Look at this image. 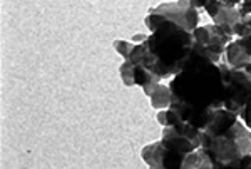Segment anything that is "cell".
<instances>
[{
  "label": "cell",
  "instance_id": "ffe728a7",
  "mask_svg": "<svg viewBox=\"0 0 251 169\" xmlns=\"http://www.w3.org/2000/svg\"><path fill=\"white\" fill-rule=\"evenodd\" d=\"M236 9L240 10L241 15H251V0H241Z\"/></svg>",
  "mask_w": 251,
  "mask_h": 169
},
{
  "label": "cell",
  "instance_id": "484cf974",
  "mask_svg": "<svg viewBox=\"0 0 251 169\" xmlns=\"http://www.w3.org/2000/svg\"><path fill=\"white\" fill-rule=\"evenodd\" d=\"M245 71L248 72V74H251V59H250V62H248V64H246V66H245Z\"/></svg>",
  "mask_w": 251,
  "mask_h": 169
},
{
  "label": "cell",
  "instance_id": "4fadbf2b",
  "mask_svg": "<svg viewBox=\"0 0 251 169\" xmlns=\"http://www.w3.org/2000/svg\"><path fill=\"white\" fill-rule=\"evenodd\" d=\"M161 77L157 74H154L152 71L146 69V67H139L136 66V71H134V86H139V87H144L148 84H159Z\"/></svg>",
  "mask_w": 251,
  "mask_h": 169
},
{
  "label": "cell",
  "instance_id": "6da1fadb",
  "mask_svg": "<svg viewBox=\"0 0 251 169\" xmlns=\"http://www.w3.org/2000/svg\"><path fill=\"white\" fill-rule=\"evenodd\" d=\"M169 89L173 99L200 109H218L225 104V84L220 66L193 50L183 69L171 77Z\"/></svg>",
  "mask_w": 251,
  "mask_h": 169
},
{
  "label": "cell",
  "instance_id": "3957f363",
  "mask_svg": "<svg viewBox=\"0 0 251 169\" xmlns=\"http://www.w3.org/2000/svg\"><path fill=\"white\" fill-rule=\"evenodd\" d=\"M201 149L211 161L213 169H228L229 164L251 152L250 129L241 119L229 131L218 136H201Z\"/></svg>",
  "mask_w": 251,
  "mask_h": 169
},
{
  "label": "cell",
  "instance_id": "2e32d148",
  "mask_svg": "<svg viewBox=\"0 0 251 169\" xmlns=\"http://www.w3.org/2000/svg\"><path fill=\"white\" fill-rule=\"evenodd\" d=\"M134 46H136L134 42H127V40H116L114 42V49L117 50V54L123 55L124 60L131 57V52L134 49Z\"/></svg>",
  "mask_w": 251,
  "mask_h": 169
},
{
  "label": "cell",
  "instance_id": "83f0119b",
  "mask_svg": "<svg viewBox=\"0 0 251 169\" xmlns=\"http://www.w3.org/2000/svg\"><path fill=\"white\" fill-rule=\"evenodd\" d=\"M240 2H241V0H240Z\"/></svg>",
  "mask_w": 251,
  "mask_h": 169
},
{
  "label": "cell",
  "instance_id": "d6986e66",
  "mask_svg": "<svg viewBox=\"0 0 251 169\" xmlns=\"http://www.w3.org/2000/svg\"><path fill=\"white\" fill-rule=\"evenodd\" d=\"M238 118H240L243 122H245V126L251 131V99L245 104V107H243V109L240 111Z\"/></svg>",
  "mask_w": 251,
  "mask_h": 169
},
{
  "label": "cell",
  "instance_id": "5b68a950",
  "mask_svg": "<svg viewBox=\"0 0 251 169\" xmlns=\"http://www.w3.org/2000/svg\"><path fill=\"white\" fill-rule=\"evenodd\" d=\"M151 12L164 15L166 19L176 22L177 25L184 27L188 30H194L200 24V14L198 9L189 3V0H177V2H168V3H161L156 9H151Z\"/></svg>",
  "mask_w": 251,
  "mask_h": 169
},
{
  "label": "cell",
  "instance_id": "9a60e30c",
  "mask_svg": "<svg viewBox=\"0 0 251 169\" xmlns=\"http://www.w3.org/2000/svg\"><path fill=\"white\" fill-rule=\"evenodd\" d=\"M233 32L236 37H246L251 34V15H241L240 20L233 25Z\"/></svg>",
  "mask_w": 251,
  "mask_h": 169
},
{
  "label": "cell",
  "instance_id": "30bf717a",
  "mask_svg": "<svg viewBox=\"0 0 251 169\" xmlns=\"http://www.w3.org/2000/svg\"><path fill=\"white\" fill-rule=\"evenodd\" d=\"M151 104L156 111H161V109H168L169 104L173 100V94H171V89L169 86H163V84H157L154 92L151 96Z\"/></svg>",
  "mask_w": 251,
  "mask_h": 169
},
{
  "label": "cell",
  "instance_id": "7402d4cb",
  "mask_svg": "<svg viewBox=\"0 0 251 169\" xmlns=\"http://www.w3.org/2000/svg\"><path fill=\"white\" fill-rule=\"evenodd\" d=\"M157 122L161 124V126H168V119H166V109H161L157 112Z\"/></svg>",
  "mask_w": 251,
  "mask_h": 169
},
{
  "label": "cell",
  "instance_id": "ac0fdd59",
  "mask_svg": "<svg viewBox=\"0 0 251 169\" xmlns=\"http://www.w3.org/2000/svg\"><path fill=\"white\" fill-rule=\"evenodd\" d=\"M228 169H251V152L241 156L240 159H236L234 163H231Z\"/></svg>",
  "mask_w": 251,
  "mask_h": 169
},
{
  "label": "cell",
  "instance_id": "277c9868",
  "mask_svg": "<svg viewBox=\"0 0 251 169\" xmlns=\"http://www.w3.org/2000/svg\"><path fill=\"white\" fill-rule=\"evenodd\" d=\"M225 84V104L223 107L240 114L245 104L251 99V74L245 69L231 67L228 62L218 64Z\"/></svg>",
  "mask_w": 251,
  "mask_h": 169
},
{
  "label": "cell",
  "instance_id": "603a6c76",
  "mask_svg": "<svg viewBox=\"0 0 251 169\" xmlns=\"http://www.w3.org/2000/svg\"><path fill=\"white\" fill-rule=\"evenodd\" d=\"M206 2H208V0H189V3H191L194 9H198V10H200V9H204Z\"/></svg>",
  "mask_w": 251,
  "mask_h": 169
},
{
  "label": "cell",
  "instance_id": "5bb4252c",
  "mask_svg": "<svg viewBox=\"0 0 251 169\" xmlns=\"http://www.w3.org/2000/svg\"><path fill=\"white\" fill-rule=\"evenodd\" d=\"M134 71H136V66L131 62V60H124L123 66L119 67V75L123 79V82L126 84L127 87L134 86Z\"/></svg>",
  "mask_w": 251,
  "mask_h": 169
},
{
  "label": "cell",
  "instance_id": "d4e9b609",
  "mask_svg": "<svg viewBox=\"0 0 251 169\" xmlns=\"http://www.w3.org/2000/svg\"><path fill=\"white\" fill-rule=\"evenodd\" d=\"M146 39H148V35H144V34H137L136 37H134V44H141V42H144Z\"/></svg>",
  "mask_w": 251,
  "mask_h": 169
},
{
  "label": "cell",
  "instance_id": "cb8c5ba5",
  "mask_svg": "<svg viewBox=\"0 0 251 169\" xmlns=\"http://www.w3.org/2000/svg\"><path fill=\"white\" fill-rule=\"evenodd\" d=\"M225 7H238L240 5V0H221Z\"/></svg>",
  "mask_w": 251,
  "mask_h": 169
},
{
  "label": "cell",
  "instance_id": "7c38bea8",
  "mask_svg": "<svg viewBox=\"0 0 251 169\" xmlns=\"http://www.w3.org/2000/svg\"><path fill=\"white\" fill-rule=\"evenodd\" d=\"M241 14L236 7H223L220 10V14L216 17H213V24H218V25H234V24L240 20Z\"/></svg>",
  "mask_w": 251,
  "mask_h": 169
},
{
  "label": "cell",
  "instance_id": "4316f807",
  "mask_svg": "<svg viewBox=\"0 0 251 169\" xmlns=\"http://www.w3.org/2000/svg\"><path fill=\"white\" fill-rule=\"evenodd\" d=\"M250 138H251V131H250Z\"/></svg>",
  "mask_w": 251,
  "mask_h": 169
},
{
  "label": "cell",
  "instance_id": "8992f818",
  "mask_svg": "<svg viewBox=\"0 0 251 169\" xmlns=\"http://www.w3.org/2000/svg\"><path fill=\"white\" fill-rule=\"evenodd\" d=\"M161 143H163L166 147H169V149L183 152V154H189V152L196 151L198 147H201V144L198 143V141H193V139H189L188 136L177 132L173 126H164Z\"/></svg>",
  "mask_w": 251,
  "mask_h": 169
},
{
  "label": "cell",
  "instance_id": "44dd1931",
  "mask_svg": "<svg viewBox=\"0 0 251 169\" xmlns=\"http://www.w3.org/2000/svg\"><path fill=\"white\" fill-rule=\"evenodd\" d=\"M238 40L241 42V46L245 47L246 52L251 55V34L250 35H246V37H238Z\"/></svg>",
  "mask_w": 251,
  "mask_h": 169
},
{
  "label": "cell",
  "instance_id": "52a82bcc",
  "mask_svg": "<svg viewBox=\"0 0 251 169\" xmlns=\"http://www.w3.org/2000/svg\"><path fill=\"white\" fill-rule=\"evenodd\" d=\"M240 119L238 114L225 109V107H218V109H213L211 118H209V122L206 126V129L203 131V134L206 136H218L223 134V132L229 131L231 127L236 124V121Z\"/></svg>",
  "mask_w": 251,
  "mask_h": 169
},
{
  "label": "cell",
  "instance_id": "e0dca14e",
  "mask_svg": "<svg viewBox=\"0 0 251 169\" xmlns=\"http://www.w3.org/2000/svg\"><path fill=\"white\" fill-rule=\"evenodd\" d=\"M223 2L221 0H208L206 2V5H204V10H206V14L209 15V17H216L218 14H220V10L223 9Z\"/></svg>",
  "mask_w": 251,
  "mask_h": 169
},
{
  "label": "cell",
  "instance_id": "9c48e42d",
  "mask_svg": "<svg viewBox=\"0 0 251 169\" xmlns=\"http://www.w3.org/2000/svg\"><path fill=\"white\" fill-rule=\"evenodd\" d=\"M144 163L152 169H163V159H164V144L161 141L143 147L141 151Z\"/></svg>",
  "mask_w": 251,
  "mask_h": 169
},
{
  "label": "cell",
  "instance_id": "8fae6325",
  "mask_svg": "<svg viewBox=\"0 0 251 169\" xmlns=\"http://www.w3.org/2000/svg\"><path fill=\"white\" fill-rule=\"evenodd\" d=\"M184 168L186 169H209L213 166H211V161L206 156V152L201 149V147H198L196 151L189 152V154L186 156L183 169Z\"/></svg>",
  "mask_w": 251,
  "mask_h": 169
},
{
  "label": "cell",
  "instance_id": "ba28073f",
  "mask_svg": "<svg viewBox=\"0 0 251 169\" xmlns=\"http://www.w3.org/2000/svg\"><path fill=\"white\" fill-rule=\"evenodd\" d=\"M225 55H226V62L231 67H236V69H245V66L251 59V55L246 52L245 47L241 46L240 40H231V42L226 46Z\"/></svg>",
  "mask_w": 251,
  "mask_h": 169
},
{
  "label": "cell",
  "instance_id": "7a4b0ae2",
  "mask_svg": "<svg viewBox=\"0 0 251 169\" xmlns=\"http://www.w3.org/2000/svg\"><path fill=\"white\" fill-rule=\"evenodd\" d=\"M193 42V32L169 19H166L154 32H151V35H148L146 44L159 64L161 77L171 79L183 69L186 60L191 55Z\"/></svg>",
  "mask_w": 251,
  "mask_h": 169
}]
</instances>
